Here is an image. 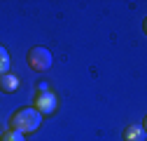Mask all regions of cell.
Returning <instances> with one entry per match:
<instances>
[{
  "mask_svg": "<svg viewBox=\"0 0 147 141\" xmlns=\"http://www.w3.org/2000/svg\"><path fill=\"white\" fill-rule=\"evenodd\" d=\"M147 139V132H145V120L142 122H136V125H128L124 129V141H145Z\"/></svg>",
  "mask_w": 147,
  "mask_h": 141,
  "instance_id": "obj_4",
  "label": "cell"
},
{
  "mask_svg": "<svg viewBox=\"0 0 147 141\" xmlns=\"http://www.w3.org/2000/svg\"><path fill=\"white\" fill-rule=\"evenodd\" d=\"M33 108L38 111L42 118L51 115L54 111L59 108V97L54 94L51 90L49 92H35V99H33Z\"/></svg>",
  "mask_w": 147,
  "mask_h": 141,
  "instance_id": "obj_3",
  "label": "cell"
},
{
  "mask_svg": "<svg viewBox=\"0 0 147 141\" xmlns=\"http://www.w3.org/2000/svg\"><path fill=\"white\" fill-rule=\"evenodd\" d=\"M35 92H49V85H47V82H40V85H38V90H35Z\"/></svg>",
  "mask_w": 147,
  "mask_h": 141,
  "instance_id": "obj_8",
  "label": "cell"
},
{
  "mask_svg": "<svg viewBox=\"0 0 147 141\" xmlns=\"http://www.w3.org/2000/svg\"><path fill=\"white\" fill-rule=\"evenodd\" d=\"M26 61H28L30 70H35V73H47V70L51 68V64H54V54H51L47 47L35 45V47H30V49H28Z\"/></svg>",
  "mask_w": 147,
  "mask_h": 141,
  "instance_id": "obj_2",
  "label": "cell"
},
{
  "mask_svg": "<svg viewBox=\"0 0 147 141\" xmlns=\"http://www.w3.org/2000/svg\"><path fill=\"white\" fill-rule=\"evenodd\" d=\"M0 139H3V129H0Z\"/></svg>",
  "mask_w": 147,
  "mask_h": 141,
  "instance_id": "obj_9",
  "label": "cell"
},
{
  "mask_svg": "<svg viewBox=\"0 0 147 141\" xmlns=\"http://www.w3.org/2000/svg\"><path fill=\"white\" fill-rule=\"evenodd\" d=\"M19 87H21V78H16L14 73H5V75H0V90H3L5 94H14Z\"/></svg>",
  "mask_w": 147,
  "mask_h": 141,
  "instance_id": "obj_5",
  "label": "cell"
},
{
  "mask_svg": "<svg viewBox=\"0 0 147 141\" xmlns=\"http://www.w3.org/2000/svg\"><path fill=\"white\" fill-rule=\"evenodd\" d=\"M0 141H26V134L14 132V129H7V132H3V139H0Z\"/></svg>",
  "mask_w": 147,
  "mask_h": 141,
  "instance_id": "obj_7",
  "label": "cell"
},
{
  "mask_svg": "<svg viewBox=\"0 0 147 141\" xmlns=\"http://www.w3.org/2000/svg\"><path fill=\"white\" fill-rule=\"evenodd\" d=\"M9 66H12V57H9L7 47H3V45H0V75L9 73Z\"/></svg>",
  "mask_w": 147,
  "mask_h": 141,
  "instance_id": "obj_6",
  "label": "cell"
},
{
  "mask_svg": "<svg viewBox=\"0 0 147 141\" xmlns=\"http://www.w3.org/2000/svg\"><path fill=\"white\" fill-rule=\"evenodd\" d=\"M42 125V115L33 108V106H26V108L14 111L9 118V129L14 132H21V134H33L38 132Z\"/></svg>",
  "mask_w": 147,
  "mask_h": 141,
  "instance_id": "obj_1",
  "label": "cell"
}]
</instances>
